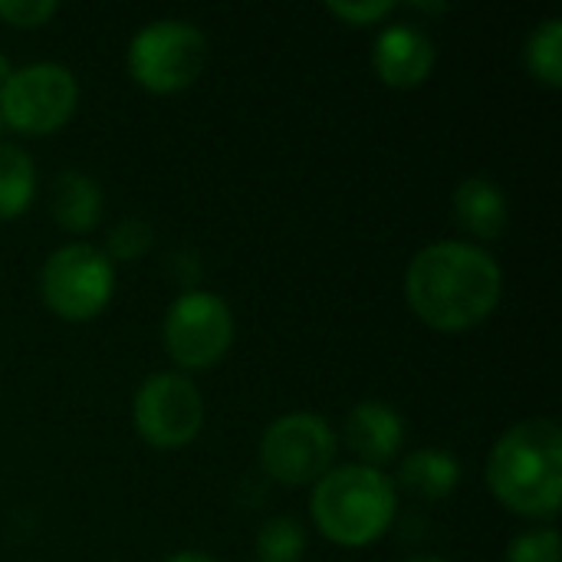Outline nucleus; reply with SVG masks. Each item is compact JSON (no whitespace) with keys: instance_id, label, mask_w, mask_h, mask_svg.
Segmentation results:
<instances>
[{"instance_id":"1","label":"nucleus","mask_w":562,"mask_h":562,"mask_svg":"<svg viewBox=\"0 0 562 562\" xmlns=\"http://www.w3.org/2000/svg\"><path fill=\"white\" fill-rule=\"evenodd\" d=\"M504 293V273L491 250L471 240H435L405 270V296L422 323L464 333L484 323Z\"/></svg>"},{"instance_id":"10","label":"nucleus","mask_w":562,"mask_h":562,"mask_svg":"<svg viewBox=\"0 0 562 562\" xmlns=\"http://www.w3.org/2000/svg\"><path fill=\"white\" fill-rule=\"evenodd\" d=\"M372 66L382 82L412 89L435 69V40L418 23H389L372 43Z\"/></svg>"},{"instance_id":"8","label":"nucleus","mask_w":562,"mask_h":562,"mask_svg":"<svg viewBox=\"0 0 562 562\" xmlns=\"http://www.w3.org/2000/svg\"><path fill=\"white\" fill-rule=\"evenodd\" d=\"M161 336L175 366L211 369L234 342V313L217 293L188 290L168 306Z\"/></svg>"},{"instance_id":"20","label":"nucleus","mask_w":562,"mask_h":562,"mask_svg":"<svg viewBox=\"0 0 562 562\" xmlns=\"http://www.w3.org/2000/svg\"><path fill=\"white\" fill-rule=\"evenodd\" d=\"M326 10L346 23H379L395 10V0H326Z\"/></svg>"},{"instance_id":"17","label":"nucleus","mask_w":562,"mask_h":562,"mask_svg":"<svg viewBox=\"0 0 562 562\" xmlns=\"http://www.w3.org/2000/svg\"><path fill=\"white\" fill-rule=\"evenodd\" d=\"M257 562H296L306 550V530L293 517H270L257 530Z\"/></svg>"},{"instance_id":"12","label":"nucleus","mask_w":562,"mask_h":562,"mask_svg":"<svg viewBox=\"0 0 562 562\" xmlns=\"http://www.w3.org/2000/svg\"><path fill=\"white\" fill-rule=\"evenodd\" d=\"M451 207H454V221L477 240H497L510 221L507 194L501 191L497 181H491L484 175L464 178L454 188Z\"/></svg>"},{"instance_id":"11","label":"nucleus","mask_w":562,"mask_h":562,"mask_svg":"<svg viewBox=\"0 0 562 562\" xmlns=\"http://www.w3.org/2000/svg\"><path fill=\"white\" fill-rule=\"evenodd\" d=\"M342 438L346 445L362 458V464L379 468L385 461H392L405 441V422L402 415L385 405V402H359L346 422H342Z\"/></svg>"},{"instance_id":"3","label":"nucleus","mask_w":562,"mask_h":562,"mask_svg":"<svg viewBox=\"0 0 562 562\" xmlns=\"http://www.w3.org/2000/svg\"><path fill=\"white\" fill-rule=\"evenodd\" d=\"M313 524L339 547L375 543L398 514V487L389 474L369 464L329 468L313 484Z\"/></svg>"},{"instance_id":"13","label":"nucleus","mask_w":562,"mask_h":562,"mask_svg":"<svg viewBox=\"0 0 562 562\" xmlns=\"http://www.w3.org/2000/svg\"><path fill=\"white\" fill-rule=\"evenodd\" d=\"M49 211L53 221L72 234H86L102 217V188L92 175L66 168L53 178L49 188Z\"/></svg>"},{"instance_id":"6","label":"nucleus","mask_w":562,"mask_h":562,"mask_svg":"<svg viewBox=\"0 0 562 562\" xmlns=\"http://www.w3.org/2000/svg\"><path fill=\"white\" fill-rule=\"evenodd\" d=\"M40 290L56 316L82 323L109 306L115 290V267L92 244H63L46 257L40 270Z\"/></svg>"},{"instance_id":"9","label":"nucleus","mask_w":562,"mask_h":562,"mask_svg":"<svg viewBox=\"0 0 562 562\" xmlns=\"http://www.w3.org/2000/svg\"><path fill=\"white\" fill-rule=\"evenodd\" d=\"M135 431L161 451L191 445L204 425V398L198 385L181 372L148 375L132 402Z\"/></svg>"},{"instance_id":"4","label":"nucleus","mask_w":562,"mask_h":562,"mask_svg":"<svg viewBox=\"0 0 562 562\" xmlns=\"http://www.w3.org/2000/svg\"><path fill=\"white\" fill-rule=\"evenodd\" d=\"M207 63V36L191 20L161 16L145 23L128 43V72L151 92L191 86Z\"/></svg>"},{"instance_id":"22","label":"nucleus","mask_w":562,"mask_h":562,"mask_svg":"<svg viewBox=\"0 0 562 562\" xmlns=\"http://www.w3.org/2000/svg\"><path fill=\"white\" fill-rule=\"evenodd\" d=\"M161 562H217L211 553H204V550H178V553H171L168 560Z\"/></svg>"},{"instance_id":"24","label":"nucleus","mask_w":562,"mask_h":562,"mask_svg":"<svg viewBox=\"0 0 562 562\" xmlns=\"http://www.w3.org/2000/svg\"><path fill=\"white\" fill-rule=\"evenodd\" d=\"M405 562H448L445 557H435V553H422V557H412V560Z\"/></svg>"},{"instance_id":"19","label":"nucleus","mask_w":562,"mask_h":562,"mask_svg":"<svg viewBox=\"0 0 562 562\" xmlns=\"http://www.w3.org/2000/svg\"><path fill=\"white\" fill-rule=\"evenodd\" d=\"M562 543L560 533L553 527L527 530L510 540L507 547V562H560Z\"/></svg>"},{"instance_id":"7","label":"nucleus","mask_w":562,"mask_h":562,"mask_svg":"<svg viewBox=\"0 0 562 562\" xmlns=\"http://www.w3.org/2000/svg\"><path fill=\"white\" fill-rule=\"evenodd\" d=\"M339 438L329 422L316 412H286L273 418L260 438V464L263 471L286 484H316L336 461Z\"/></svg>"},{"instance_id":"16","label":"nucleus","mask_w":562,"mask_h":562,"mask_svg":"<svg viewBox=\"0 0 562 562\" xmlns=\"http://www.w3.org/2000/svg\"><path fill=\"white\" fill-rule=\"evenodd\" d=\"M524 63L540 82L562 86V16H547L527 33Z\"/></svg>"},{"instance_id":"5","label":"nucleus","mask_w":562,"mask_h":562,"mask_svg":"<svg viewBox=\"0 0 562 562\" xmlns=\"http://www.w3.org/2000/svg\"><path fill=\"white\" fill-rule=\"evenodd\" d=\"M76 102L79 82L69 66L53 59L26 63L0 86V122L26 135H49L69 122Z\"/></svg>"},{"instance_id":"21","label":"nucleus","mask_w":562,"mask_h":562,"mask_svg":"<svg viewBox=\"0 0 562 562\" xmlns=\"http://www.w3.org/2000/svg\"><path fill=\"white\" fill-rule=\"evenodd\" d=\"M56 10H59L56 0H0V16L23 30L43 26L49 16H56Z\"/></svg>"},{"instance_id":"18","label":"nucleus","mask_w":562,"mask_h":562,"mask_svg":"<svg viewBox=\"0 0 562 562\" xmlns=\"http://www.w3.org/2000/svg\"><path fill=\"white\" fill-rule=\"evenodd\" d=\"M151 240H155V231H151L148 221H142V217H122V221L109 231L105 250H102V254H105L112 263H115V260L128 263V260H138L142 254H148Z\"/></svg>"},{"instance_id":"23","label":"nucleus","mask_w":562,"mask_h":562,"mask_svg":"<svg viewBox=\"0 0 562 562\" xmlns=\"http://www.w3.org/2000/svg\"><path fill=\"white\" fill-rule=\"evenodd\" d=\"M10 72H13V66H10V59H7V53L0 49V86L10 79Z\"/></svg>"},{"instance_id":"14","label":"nucleus","mask_w":562,"mask_h":562,"mask_svg":"<svg viewBox=\"0 0 562 562\" xmlns=\"http://www.w3.org/2000/svg\"><path fill=\"white\" fill-rule=\"evenodd\" d=\"M398 484L422 501H445L461 484V464L445 448H418L405 454L398 468Z\"/></svg>"},{"instance_id":"2","label":"nucleus","mask_w":562,"mask_h":562,"mask_svg":"<svg viewBox=\"0 0 562 562\" xmlns=\"http://www.w3.org/2000/svg\"><path fill=\"white\" fill-rule=\"evenodd\" d=\"M491 494L520 517H557L562 507V428L553 418H524L507 428L487 458Z\"/></svg>"},{"instance_id":"15","label":"nucleus","mask_w":562,"mask_h":562,"mask_svg":"<svg viewBox=\"0 0 562 562\" xmlns=\"http://www.w3.org/2000/svg\"><path fill=\"white\" fill-rule=\"evenodd\" d=\"M36 194V165L16 142H0V217H20Z\"/></svg>"}]
</instances>
